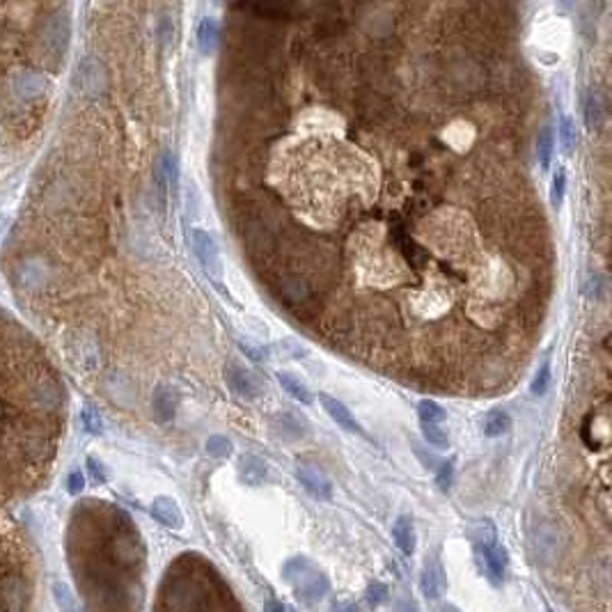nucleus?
<instances>
[{"label":"nucleus","instance_id":"f257e3e1","mask_svg":"<svg viewBox=\"0 0 612 612\" xmlns=\"http://www.w3.org/2000/svg\"><path fill=\"white\" fill-rule=\"evenodd\" d=\"M283 578L287 580V585L294 589L296 599H300L307 606L322 601L330 589L326 573L319 569L312 560H307L303 555L291 557L283 567Z\"/></svg>","mask_w":612,"mask_h":612},{"label":"nucleus","instance_id":"f03ea898","mask_svg":"<svg viewBox=\"0 0 612 612\" xmlns=\"http://www.w3.org/2000/svg\"><path fill=\"white\" fill-rule=\"evenodd\" d=\"M482 530V526H480ZM477 539V550L484 560V567H487V573L491 576L493 582H500L504 576V569H507V550H504L500 543H498V534H495V528H489V534H484V530L480 534H475Z\"/></svg>","mask_w":612,"mask_h":612},{"label":"nucleus","instance_id":"7ed1b4c3","mask_svg":"<svg viewBox=\"0 0 612 612\" xmlns=\"http://www.w3.org/2000/svg\"><path fill=\"white\" fill-rule=\"evenodd\" d=\"M193 250H196V257L200 259V264L209 273V278L220 283L222 280V257H220L218 241L213 239L209 232L193 230Z\"/></svg>","mask_w":612,"mask_h":612},{"label":"nucleus","instance_id":"20e7f679","mask_svg":"<svg viewBox=\"0 0 612 612\" xmlns=\"http://www.w3.org/2000/svg\"><path fill=\"white\" fill-rule=\"evenodd\" d=\"M225 381L232 387V392H237L239 397L244 400H257V397L264 392V385L261 381L250 372V369H244L241 365H227L225 367Z\"/></svg>","mask_w":612,"mask_h":612},{"label":"nucleus","instance_id":"39448f33","mask_svg":"<svg viewBox=\"0 0 612 612\" xmlns=\"http://www.w3.org/2000/svg\"><path fill=\"white\" fill-rule=\"evenodd\" d=\"M42 42L46 46V51L53 57H60L67 51V44H69V18L62 12L53 14L48 18V23L44 26Z\"/></svg>","mask_w":612,"mask_h":612},{"label":"nucleus","instance_id":"423d86ee","mask_svg":"<svg viewBox=\"0 0 612 612\" xmlns=\"http://www.w3.org/2000/svg\"><path fill=\"white\" fill-rule=\"evenodd\" d=\"M296 480L300 482V487L312 495V498H317V500L333 498V484H330V480L319 468H314V465H298Z\"/></svg>","mask_w":612,"mask_h":612},{"label":"nucleus","instance_id":"0eeeda50","mask_svg":"<svg viewBox=\"0 0 612 612\" xmlns=\"http://www.w3.org/2000/svg\"><path fill=\"white\" fill-rule=\"evenodd\" d=\"M74 85L79 87V92L85 94V96L101 94L103 87H106V76H103V69L99 67V62L92 60V57L83 60L81 67H79V74H76Z\"/></svg>","mask_w":612,"mask_h":612},{"label":"nucleus","instance_id":"6e6552de","mask_svg":"<svg viewBox=\"0 0 612 612\" xmlns=\"http://www.w3.org/2000/svg\"><path fill=\"white\" fill-rule=\"evenodd\" d=\"M445 587H448V580H445V571H443V565L438 560H429L426 565L422 567V573H420V589L422 594L429 599V601H436L443 596Z\"/></svg>","mask_w":612,"mask_h":612},{"label":"nucleus","instance_id":"1a4fd4ad","mask_svg":"<svg viewBox=\"0 0 612 612\" xmlns=\"http://www.w3.org/2000/svg\"><path fill=\"white\" fill-rule=\"evenodd\" d=\"M152 514H154V518L163 523L165 528H170V530L183 528V511L179 507V502L170 498V495H159V498H154Z\"/></svg>","mask_w":612,"mask_h":612},{"label":"nucleus","instance_id":"9d476101","mask_svg":"<svg viewBox=\"0 0 612 612\" xmlns=\"http://www.w3.org/2000/svg\"><path fill=\"white\" fill-rule=\"evenodd\" d=\"M237 475H239L241 482L248 484V487H261V484H264L266 477H268V468H266V463L259 459V456L244 454L239 459Z\"/></svg>","mask_w":612,"mask_h":612},{"label":"nucleus","instance_id":"9b49d317","mask_svg":"<svg viewBox=\"0 0 612 612\" xmlns=\"http://www.w3.org/2000/svg\"><path fill=\"white\" fill-rule=\"evenodd\" d=\"M319 402H322L324 411L328 413L330 420L337 422L339 426H342V429L353 431V434H361V431H363L361 424H358V420L353 417V413L348 411V408H346L342 402H339V400H335V397H328V395H322V397H319Z\"/></svg>","mask_w":612,"mask_h":612},{"label":"nucleus","instance_id":"f8f14e48","mask_svg":"<svg viewBox=\"0 0 612 612\" xmlns=\"http://www.w3.org/2000/svg\"><path fill=\"white\" fill-rule=\"evenodd\" d=\"M154 415L159 417V422H170L174 413H177V406H179V395L172 390L170 385H161L157 387L154 392Z\"/></svg>","mask_w":612,"mask_h":612},{"label":"nucleus","instance_id":"ddd939ff","mask_svg":"<svg viewBox=\"0 0 612 612\" xmlns=\"http://www.w3.org/2000/svg\"><path fill=\"white\" fill-rule=\"evenodd\" d=\"M392 539L397 543L404 555H413L415 552V543H417V534L411 516H400L392 526Z\"/></svg>","mask_w":612,"mask_h":612},{"label":"nucleus","instance_id":"4468645a","mask_svg":"<svg viewBox=\"0 0 612 612\" xmlns=\"http://www.w3.org/2000/svg\"><path fill=\"white\" fill-rule=\"evenodd\" d=\"M509 429H511V415L507 411H491L487 417H484L482 431H484V436H489V438L504 436Z\"/></svg>","mask_w":612,"mask_h":612},{"label":"nucleus","instance_id":"2eb2a0df","mask_svg":"<svg viewBox=\"0 0 612 612\" xmlns=\"http://www.w3.org/2000/svg\"><path fill=\"white\" fill-rule=\"evenodd\" d=\"M278 381H280V385H283V390L289 392V395L294 397V400H298L300 404H310V402H312V395H310L307 385L300 381V378H296L294 374L278 372Z\"/></svg>","mask_w":612,"mask_h":612},{"label":"nucleus","instance_id":"dca6fc26","mask_svg":"<svg viewBox=\"0 0 612 612\" xmlns=\"http://www.w3.org/2000/svg\"><path fill=\"white\" fill-rule=\"evenodd\" d=\"M422 436L424 441L436 450H445L450 445V431H448V422H431V424H422Z\"/></svg>","mask_w":612,"mask_h":612},{"label":"nucleus","instance_id":"f3484780","mask_svg":"<svg viewBox=\"0 0 612 612\" xmlns=\"http://www.w3.org/2000/svg\"><path fill=\"white\" fill-rule=\"evenodd\" d=\"M44 87H46V81L37 74H21L16 79V92L18 96H23V99H33V96L44 92Z\"/></svg>","mask_w":612,"mask_h":612},{"label":"nucleus","instance_id":"a211bd4d","mask_svg":"<svg viewBox=\"0 0 612 612\" xmlns=\"http://www.w3.org/2000/svg\"><path fill=\"white\" fill-rule=\"evenodd\" d=\"M552 149H555V135H552V129H543V131L539 133V138H537V157H539L541 170H548V168H550Z\"/></svg>","mask_w":612,"mask_h":612},{"label":"nucleus","instance_id":"6ab92c4d","mask_svg":"<svg viewBox=\"0 0 612 612\" xmlns=\"http://www.w3.org/2000/svg\"><path fill=\"white\" fill-rule=\"evenodd\" d=\"M417 417H420V424L448 422V415H445L443 406L436 404L434 400H422L420 404H417Z\"/></svg>","mask_w":612,"mask_h":612},{"label":"nucleus","instance_id":"aec40b11","mask_svg":"<svg viewBox=\"0 0 612 612\" xmlns=\"http://www.w3.org/2000/svg\"><path fill=\"white\" fill-rule=\"evenodd\" d=\"M35 402L42 408H55L57 404H60V390H57V385L53 381L40 383L35 390Z\"/></svg>","mask_w":612,"mask_h":612},{"label":"nucleus","instance_id":"412c9836","mask_svg":"<svg viewBox=\"0 0 612 612\" xmlns=\"http://www.w3.org/2000/svg\"><path fill=\"white\" fill-rule=\"evenodd\" d=\"M557 135H560V144H562V149H565L567 154H571L573 149H576L578 133H576V124H573V120L569 118V115H565V118L560 120Z\"/></svg>","mask_w":612,"mask_h":612},{"label":"nucleus","instance_id":"4be33fe9","mask_svg":"<svg viewBox=\"0 0 612 612\" xmlns=\"http://www.w3.org/2000/svg\"><path fill=\"white\" fill-rule=\"evenodd\" d=\"M548 543H550L552 552H557V530H555V528H546V526H543V528L537 532V537H534V548H537V555L550 557V552H548Z\"/></svg>","mask_w":612,"mask_h":612},{"label":"nucleus","instance_id":"5701e85b","mask_svg":"<svg viewBox=\"0 0 612 612\" xmlns=\"http://www.w3.org/2000/svg\"><path fill=\"white\" fill-rule=\"evenodd\" d=\"M548 385H550V358H543L541 367L537 369V374H534L530 383V392L534 397H541V395H546Z\"/></svg>","mask_w":612,"mask_h":612},{"label":"nucleus","instance_id":"b1692460","mask_svg":"<svg viewBox=\"0 0 612 612\" xmlns=\"http://www.w3.org/2000/svg\"><path fill=\"white\" fill-rule=\"evenodd\" d=\"M216 37H218V26L213 18H204V21L200 23V30H198V42H200V48L202 53H209L213 44H216Z\"/></svg>","mask_w":612,"mask_h":612},{"label":"nucleus","instance_id":"393cba45","mask_svg":"<svg viewBox=\"0 0 612 612\" xmlns=\"http://www.w3.org/2000/svg\"><path fill=\"white\" fill-rule=\"evenodd\" d=\"M601 120H604V110H601V101L596 94H587L585 99V124L587 129H599Z\"/></svg>","mask_w":612,"mask_h":612},{"label":"nucleus","instance_id":"a878e982","mask_svg":"<svg viewBox=\"0 0 612 612\" xmlns=\"http://www.w3.org/2000/svg\"><path fill=\"white\" fill-rule=\"evenodd\" d=\"M207 452L211 456H216V459H225V456L232 454V441L225 438V436H209Z\"/></svg>","mask_w":612,"mask_h":612},{"label":"nucleus","instance_id":"bb28decb","mask_svg":"<svg viewBox=\"0 0 612 612\" xmlns=\"http://www.w3.org/2000/svg\"><path fill=\"white\" fill-rule=\"evenodd\" d=\"M565 191H567V174L565 170H557L555 177H552V191H550V202L555 209L562 204V200H565Z\"/></svg>","mask_w":612,"mask_h":612},{"label":"nucleus","instance_id":"cd10ccee","mask_svg":"<svg viewBox=\"0 0 612 612\" xmlns=\"http://www.w3.org/2000/svg\"><path fill=\"white\" fill-rule=\"evenodd\" d=\"M454 482V461H443L438 475H436V484L441 487V491H450Z\"/></svg>","mask_w":612,"mask_h":612},{"label":"nucleus","instance_id":"c85d7f7f","mask_svg":"<svg viewBox=\"0 0 612 612\" xmlns=\"http://www.w3.org/2000/svg\"><path fill=\"white\" fill-rule=\"evenodd\" d=\"M83 424H85L87 431L99 434V431H101V417H99V413H96L94 408H85V411H83Z\"/></svg>","mask_w":612,"mask_h":612},{"label":"nucleus","instance_id":"c756f323","mask_svg":"<svg viewBox=\"0 0 612 612\" xmlns=\"http://www.w3.org/2000/svg\"><path fill=\"white\" fill-rule=\"evenodd\" d=\"M604 285H606L604 278L594 276V278L589 280V285H587V294L594 298V300H601V298H604Z\"/></svg>","mask_w":612,"mask_h":612},{"label":"nucleus","instance_id":"7c9ffc66","mask_svg":"<svg viewBox=\"0 0 612 612\" xmlns=\"http://www.w3.org/2000/svg\"><path fill=\"white\" fill-rule=\"evenodd\" d=\"M83 491V475L76 470L69 475V493H81Z\"/></svg>","mask_w":612,"mask_h":612},{"label":"nucleus","instance_id":"2f4dec72","mask_svg":"<svg viewBox=\"0 0 612 612\" xmlns=\"http://www.w3.org/2000/svg\"><path fill=\"white\" fill-rule=\"evenodd\" d=\"M241 348H244L246 353H250V358L252 361H264V351H259V348H255V346H250V344H241Z\"/></svg>","mask_w":612,"mask_h":612},{"label":"nucleus","instance_id":"473e14b6","mask_svg":"<svg viewBox=\"0 0 612 612\" xmlns=\"http://www.w3.org/2000/svg\"><path fill=\"white\" fill-rule=\"evenodd\" d=\"M90 470L94 472V477H96V480H103V472H101V468H99V463L92 461V459H90Z\"/></svg>","mask_w":612,"mask_h":612}]
</instances>
